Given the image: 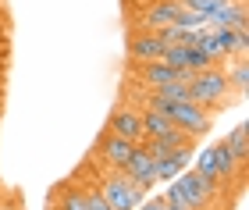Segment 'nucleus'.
Here are the masks:
<instances>
[{
    "label": "nucleus",
    "instance_id": "1",
    "mask_svg": "<svg viewBox=\"0 0 249 210\" xmlns=\"http://www.w3.org/2000/svg\"><path fill=\"white\" fill-rule=\"evenodd\" d=\"M164 200L167 203H182L189 210H210V207H217L224 200V189L213 185L210 178H203L196 168H182L171 182H167Z\"/></svg>",
    "mask_w": 249,
    "mask_h": 210
},
{
    "label": "nucleus",
    "instance_id": "2",
    "mask_svg": "<svg viewBox=\"0 0 249 210\" xmlns=\"http://www.w3.org/2000/svg\"><path fill=\"white\" fill-rule=\"evenodd\" d=\"M189 93H192V104L207 107L210 114H221V110H228L235 100H239L221 64H210V68H203V71H192L189 75Z\"/></svg>",
    "mask_w": 249,
    "mask_h": 210
},
{
    "label": "nucleus",
    "instance_id": "3",
    "mask_svg": "<svg viewBox=\"0 0 249 210\" xmlns=\"http://www.w3.org/2000/svg\"><path fill=\"white\" fill-rule=\"evenodd\" d=\"M196 171L203 175V178H210L213 185H242L246 178V164H239L231 157V150L224 146V139H217L213 146L199 150L196 153Z\"/></svg>",
    "mask_w": 249,
    "mask_h": 210
},
{
    "label": "nucleus",
    "instance_id": "4",
    "mask_svg": "<svg viewBox=\"0 0 249 210\" xmlns=\"http://www.w3.org/2000/svg\"><path fill=\"white\" fill-rule=\"evenodd\" d=\"M96 189L104 192V200L114 207V210H135V207L146 200V189L135 178H128L124 171H100Z\"/></svg>",
    "mask_w": 249,
    "mask_h": 210
},
{
    "label": "nucleus",
    "instance_id": "5",
    "mask_svg": "<svg viewBox=\"0 0 249 210\" xmlns=\"http://www.w3.org/2000/svg\"><path fill=\"white\" fill-rule=\"evenodd\" d=\"M139 7H142L139 15H132V29L157 32V29L175 25L185 4H182V0H150V4H139Z\"/></svg>",
    "mask_w": 249,
    "mask_h": 210
},
{
    "label": "nucleus",
    "instance_id": "6",
    "mask_svg": "<svg viewBox=\"0 0 249 210\" xmlns=\"http://www.w3.org/2000/svg\"><path fill=\"white\" fill-rule=\"evenodd\" d=\"M132 150H135V142H128V139H121V136H114V132L104 128L96 136V142H93V160L104 171H121L124 160L132 157Z\"/></svg>",
    "mask_w": 249,
    "mask_h": 210
},
{
    "label": "nucleus",
    "instance_id": "7",
    "mask_svg": "<svg viewBox=\"0 0 249 210\" xmlns=\"http://www.w3.org/2000/svg\"><path fill=\"white\" fill-rule=\"evenodd\" d=\"M167 50V43L160 32H142V29H128L124 36V61L128 64H146V61H160Z\"/></svg>",
    "mask_w": 249,
    "mask_h": 210
},
{
    "label": "nucleus",
    "instance_id": "8",
    "mask_svg": "<svg viewBox=\"0 0 249 210\" xmlns=\"http://www.w3.org/2000/svg\"><path fill=\"white\" fill-rule=\"evenodd\" d=\"M167 118H171L182 132H189V136L196 139V142L213 128V114H210L207 107L192 104V100H185V104H171V107H167Z\"/></svg>",
    "mask_w": 249,
    "mask_h": 210
},
{
    "label": "nucleus",
    "instance_id": "9",
    "mask_svg": "<svg viewBox=\"0 0 249 210\" xmlns=\"http://www.w3.org/2000/svg\"><path fill=\"white\" fill-rule=\"evenodd\" d=\"M104 128L114 132V136H121V139H128V142H142V114H139V107L118 100V107L107 114Z\"/></svg>",
    "mask_w": 249,
    "mask_h": 210
},
{
    "label": "nucleus",
    "instance_id": "10",
    "mask_svg": "<svg viewBox=\"0 0 249 210\" xmlns=\"http://www.w3.org/2000/svg\"><path fill=\"white\" fill-rule=\"evenodd\" d=\"M47 210H86V182L68 178V182L57 185V189H50Z\"/></svg>",
    "mask_w": 249,
    "mask_h": 210
},
{
    "label": "nucleus",
    "instance_id": "11",
    "mask_svg": "<svg viewBox=\"0 0 249 210\" xmlns=\"http://www.w3.org/2000/svg\"><path fill=\"white\" fill-rule=\"evenodd\" d=\"M124 175H128V178H135L142 185V189H153L157 185V171H153V157L150 153H146L139 142H135V150H132V157L124 160V168H121Z\"/></svg>",
    "mask_w": 249,
    "mask_h": 210
},
{
    "label": "nucleus",
    "instance_id": "12",
    "mask_svg": "<svg viewBox=\"0 0 249 210\" xmlns=\"http://www.w3.org/2000/svg\"><path fill=\"white\" fill-rule=\"evenodd\" d=\"M221 68H224V75H228L235 96H242V93L249 89V61H246V57H228Z\"/></svg>",
    "mask_w": 249,
    "mask_h": 210
},
{
    "label": "nucleus",
    "instance_id": "13",
    "mask_svg": "<svg viewBox=\"0 0 249 210\" xmlns=\"http://www.w3.org/2000/svg\"><path fill=\"white\" fill-rule=\"evenodd\" d=\"M139 114H142V139L164 136V132H167V128L175 125V121L167 118L164 110H153V107H139Z\"/></svg>",
    "mask_w": 249,
    "mask_h": 210
},
{
    "label": "nucleus",
    "instance_id": "14",
    "mask_svg": "<svg viewBox=\"0 0 249 210\" xmlns=\"http://www.w3.org/2000/svg\"><path fill=\"white\" fill-rule=\"evenodd\" d=\"M189 160H192V153H171V157H160V160H153V171H157V182H171L182 168H189Z\"/></svg>",
    "mask_w": 249,
    "mask_h": 210
},
{
    "label": "nucleus",
    "instance_id": "15",
    "mask_svg": "<svg viewBox=\"0 0 249 210\" xmlns=\"http://www.w3.org/2000/svg\"><path fill=\"white\" fill-rule=\"evenodd\" d=\"M224 146L231 150V157L239 160V164H246L249 160V146H246V125L239 121V125H231L228 132H224Z\"/></svg>",
    "mask_w": 249,
    "mask_h": 210
},
{
    "label": "nucleus",
    "instance_id": "16",
    "mask_svg": "<svg viewBox=\"0 0 249 210\" xmlns=\"http://www.w3.org/2000/svg\"><path fill=\"white\" fill-rule=\"evenodd\" d=\"M135 210H167V203H164V196H157V200H142Z\"/></svg>",
    "mask_w": 249,
    "mask_h": 210
},
{
    "label": "nucleus",
    "instance_id": "17",
    "mask_svg": "<svg viewBox=\"0 0 249 210\" xmlns=\"http://www.w3.org/2000/svg\"><path fill=\"white\" fill-rule=\"evenodd\" d=\"M167 203V200H164ZM167 210H189V207H182V203H167Z\"/></svg>",
    "mask_w": 249,
    "mask_h": 210
},
{
    "label": "nucleus",
    "instance_id": "18",
    "mask_svg": "<svg viewBox=\"0 0 249 210\" xmlns=\"http://www.w3.org/2000/svg\"><path fill=\"white\" fill-rule=\"evenodd\" d=\"M0 100H4V86H0Z\"/></svg>",
    "mask_w": 249,
    "mask_h": 210
},
{
    "label": "nucleus",
    "instance_id": "19",
    "mask_svg": "<svg viewBox=\"0 0 249 210\" xmlns=\"http://www.w3.org/2000/svg\"><path fill=\"white\" fill-rule=\"evenodd\" d=\"M0 210H7V207H0Z\"/></svg>",
    "mask_w": 249,
    "mask_h": 210
}]
</instances>
